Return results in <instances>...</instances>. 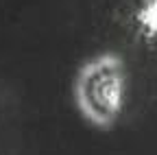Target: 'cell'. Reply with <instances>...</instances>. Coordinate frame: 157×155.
Returning <instances> with one entry per match:
<instances>
[{
    "instance_id": "2",
    "label": "cell",
    "mask_w": 157,
    "mask_h": 155,
    "mask_svg": "<svg viewBox=\"0 0 157 155\" xmlns=\"http://www.w3.org/2000/svg\"><path fill=\"white\" fill-rule=\"evenodd\" d=\"M22 149V107L15 92L0 83V155H20Z\"/></svg>"
},
{
    "instance_id": "1",
    "label": "cell",
    "mask_w": 157,
    "mask_h": 155,
    "mask_svg": "<svg viewBox=\"0 0 157 155\" xmlns=\"http://www.w3.org/2000/svg\"><path fill=\"white\" fill-rule=\"evenodd\" d=\"M127 64L118 52H98L85 59L72 76V103L81 118L107 131L116 127L124 107Z\"/></svg>"
},
{
    "instance_id": "3",
    "label": "cell",
    "mask_w": 157,
    "mask_h": 155,
    "mask_svg": "<svg viewBox=\"0 0 157 155\" xmlns=\"http://www.w3.org/2000/svg\"><path fill=\"white\" fill-rule=\"evenodd\" d=\"M142 20H144V24H146L153 33H157V0H153V2L146 7Z\"/></svg>"
}]
</instances>
